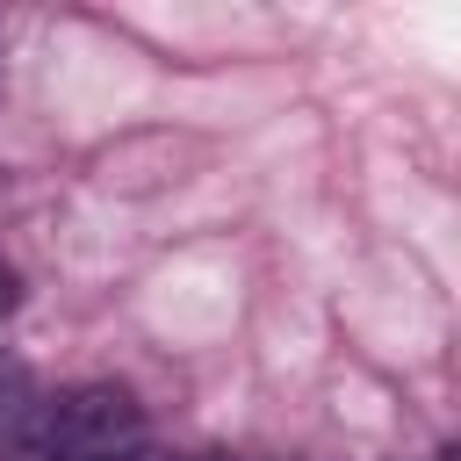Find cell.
Segmentation results:
<instances>
[{"mask_svg":"<svg viewBox=\"0 0 461 461\" xmlns=\"http://www.w3.org/2000/svg\"><path fill=\"white\" fill-rule=\"evenodd\" d=\"M14 303H22V281H14V267H0V317H14Z\"/></svg>","mask_w":461,"mask_h":461,"instance_id":"3","label":"cell"},{"mask_svg":"<svg viewBox=\"0 0 461 461\" xmlns=\"http://www.w3.org/2000/svg\"><path fill=\"white\" fill-rule=\"evenodd\" d=\"M144 447V411L115 382H86L50 403V461H122Z\"/></svg>","mask_w":461,"mask_h":461,"instance_id":"1","label":"cell"},{"mask_svg":"<svg viewBox=\"0 0 461 461\" xmlns=\"http://www.w3.org/2000/svg\"><path fill=\"white\" fill-rule=\"evenodd\" d=\"M122 461H173V454H158V447H130Z\"/></svg>","mask_w":461,"mask_h":461,"instance_id":"4","label":"cell"},{"mask_svg":"<svg viewBox=\"0 0 461 461\" xmlns=\"http://www.w3.org/2000/svg\"><path fill=\"white\" fill-rule=\"evenodd\" d=\"M43 411H50V396H43V382L22 367V360H7L0 353V461L43 425Z\"/></svg>","mask_w":461,"mask_h":461,"instance_id":"2","label":"cell"},{"mask_svg":"<svg viewBox=\"0 0 461 461\" xmlns=\"http://www.w3.org/2000/svg\"><path fill=\"white\" fill-rule=\"evenodd\" d=\"M187 461H238V454H187Z\"/></svg>","mask_w":461,"mask_h":461,"instance_id":"5","label":"cell"}]
</instances>
